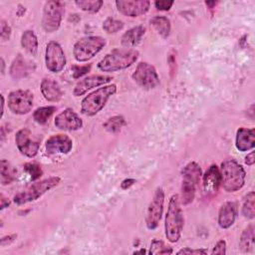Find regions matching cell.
<instances>
[{"mask_svg":"<svg viewBox=\"0 0 255 255\" xmlns=\"http://www.w3.org/2000/svg\"><path fill=\"white\" fill-rule=\"evenodd\" d=\"M126 126V120L123 116H114L107 120L104 124L105 129L110 132H118L122 129V128Z\"/></svg>","mask_w":255,"mask_h":255,"instance_id":"4dcf8cb0","label":"cell"},{"mask_svg":"<svg viewBox=\"0 0 255 255\" xmlns=\"http://www.w3.org/2000/svg\"><path fill=\"white\" fill-rule=\"evenodd\" d=\"M17 237L16 234H12V235H8V236H5V237H2L1 238V246H4L6 245L7 243L9 244L10 242L14 241V239Z\"/></svg>","mask_w":255,"mask_h":255,"instance_id":"b9f144b4","label":"cell"},{"mask_svg":"<svg viewBox=\"0 0 255 255\" xmlns=\"http://www.w3.org/2000/svg\"><path fill=\"white\" fill-rule=\"evenodd\" d=\"M113 78L111 76H106V75H92L85 77L84 79L80 80L73 91V94L75 97H80L86 94L89 90L100 87L102 85H105L109 82H111Z\"/></svg>","mask_w":255,"mask_h":255,"instance_id":"2e32d148","label":"cell"},{"mask_svg":"<svg viewBox=\"0 0 255 255\" xmlns=\"http://www.w3.org/2000/svg\"><path fill=\"white\" fill-rule=\"evenodd\" d=\"M138 58V52L133 49H115L108 53L99 63L102 72H117L131 66Z\"/></svg>","mask_w":255,"mask_h":255,"instance_id":"7a4b0ae2","label":"cell"},{"mask_svg":"<svg viewBox=\"0 0 255 255\" xmlns=\"http://www.w3.org/2000/svg\"><path fill=\"white\" fill-rule=\"evenodd\" d=\"M64 15V6L60 1H48L44 5L42 27L45 32L53 33L61 25Z\"/></svg>","mask_w":255,"mask_h":255,"instance_id":"ba28073f","label":"cell"},{"mask_svg":"<svg viewBox=\"0 0 255 255\" xmlns=\"http://www.w3.org/2000/svg\"><path fill=\"white\" fill-rule=\"evenodd\" d=\"M9 204H10V202H9L8 198H6L3 194H1V210H3L6 207H8Z\"/></svg>","mask_w":255,"mask_h":255,"instance_id":"ee69618b","label":"cell"},{"mask_svg":"<svg viewBox=\"0 0 255 255\" xmlns=\"http://www.w3.org/2000/svg\"><path fill=\"white\" fill-rule=\"evenodd\" d=\"M150 24L162 38H167L169 36L171 25L168 18L164 16H155L150 19Z\"/></svg>","mask_w":255,"mask_h":255,"instance_id":"484cf974","label":"cell"},{"mask_svg":"<svg viewBox=\"0 0 255 255\" xmlns=\"http://www.w3.org/2000/svg\"><path fill=\"white\" fill-rule=\"evenodd\" d=\"M41 93L49 102H58L63 96L60 85L50 78H45L41 82Z\"/></svg>","mask_w":255,"mask_h":255,"instance_id":"44dd1931","label":"cell"},{"mask_svg":"<svg viewBox=\"0 0 255 255\" xmlns=\"http://www.w3.org/2000/svg\"><path fill=\"white\" fill-rule=\"evenodd\" d=\"M225 253H226V242L224 240H219L213 247L211 254H225Z\"/></svg>","mask_w":255,"mask_h":255,"instance_id":"f35d334b","label":"cell"},{"mask_svg":"<svg viewBox=\"0 0 255 255\" xmlns=\"http://www.w3.org/2000/svg\"><path fill=\"white\" fill-rule=\"evenodd\" d=\"M254 231H255V227H254L253 223L249 224L242 231L241 236H240V240H239V247H240L242 252L249 253V252L253 251L254 242H255L254 241V239H255Z\"/></svg>","mask_w":255,"mask_h":255,"instance_id":"603a6c76","label":"cell"},{"mask_svg":"<svg viewBox=\"0 0 255 255\" xmlns=\"http://www.w3.org/2000/svg\"><path fill=\"white\" fill-rule=\"evenodd\" d=\"M174 4L173 1H165V0H161V1H155L154 2V6L157 10L160 11H168L172 5Z\"/></svg>","mask_w":255,"mask_h":255,"instance_id":"74e56055","label":"cell"},{"mask_svg":"<svg viewBox=\"0 0 255 255\" xmlns=\"http://www.w3.org/2000/svg\"><path fill=\"white\" fill-rule=\"evenodd\" d=\"M235 145L239 151H247L253 149L255 146V128H238L236 132Z\"/></svg>","mask_w":255,"mask_h":255,"instance_id":"ffe728a7","label":"cell"},{"mask_svg":"<svg viewBox=\"0 0 255 255\" xmlns=\"http://www.w3.org/2000/svg\"><path fill=\"white\" fill-rule=\"evenodd\" d=\"M117 93L115 84L103 86L86 96L81 102V113L85 116H95L103 110L108 100Z\"/></svg>","mask_w":255,"mask_h":255,"instance_id":"277c9868","label":"cell"},{"mask_svg":"<svg viewBox=\"0 0 255 255\" xmlns=\"http://www.w3.org/2000/svg\"><path fill=\"white\" fill-rule=\"evenodd\" d=\"M61 181V178L59 176H50L48 178L42 179L38 182H35L28 186L26 189L22 190L21 192L17 193L14 196V202L18 205H22L31 201L37 200L39 197H41L43 194H45L47 191L52 189L53 187L57 186Z\"/></svg>","mask_w":255,"mask_h":255,"instance_id":"8992f818","label":"cell"},{"mask_svg":"<svg viewBox=\"0 0 255 255\" xmlns=\"http://www.w3.org/2000/svg\"><path fill=\"white\" fill-rule=\"evenodd\" d=\"M221 184L227 192H235L241 189L245 183L246 172L242 165L235 159H227L220 167Z\"/></svg>","mask_w":255,"mask_h":255,"instance_id":"3957f363","label":"cell"},{"mask_svg":"<svg viewBox=\"0 0 255 255\" xmlns=\"http://www.w3.org/2000/svg\"><path fill=\"white\" fill-rule=\"evenodd\" d=\"M55 126L63 130H78L83 127L82 119L72 110L66 109L55 118Z\"/></svg>","mask_w":255,"mask_h":255,"instance_id":"9a60e30c","label":"cell"},{"mask_svg":"<svg viewBox=\"0 0 255 255\" xmlns=\"http://www.w3.org/2000/svg\"><path fill=\"white\" fill-rule=\"evenodd\" d=\"M0 27H1V33H0L1 39L3 41L9 40L10 35H11V27L9 26V24L5 20H1Z\"/></svg>","mask_w":255,"mask_h":255,"instance_id":"8d00e7d4","label":"cell"},{"mask_svg":"<svg viewBox=\"0 0 255 255\" xmlns=\"http://www.w3.org/2000/svg\"><path fill=\"white\" fill-rule=\"evenodd\" d=\"M106 45V40L100 36H87L79 39L73 47L74 58L78 62H87L95 57Z\"/></svg>","mask_w":255,"mask_h":255,"instance_id":"52a82bcc","label":"cell"},{"mask_svg":"<svg viewBox=\"0 0 255 255\" xmlns=\"http://www.w3.org/2000/svg\"><path fill=\"white\" fill-rule=\"evenodd\" d=\"M177 254L178 255H180V254H207V250L206 249H201V248L191 249V248L186 247V248H183V249L179 250L177 252Z\"/></svg>","mask_w":255,"mask_h":255,"instance_id":"ab89813d","label":"cell"},{"mask_svg":"<svg viewBox=\"0 0 255 255\" xmlns=\"http://www.w3.org/2000/svg\"><path fill=\"white\" fill-rule=\"evenodd\" d=\"M242 215L247 219H253L255 216V193L250 191L244 198L242 205Z\"/></svg>","mask_w":255,"mask_h":255,"instance_id":"83f0119b","label":"cell"},{"mask_svg":"<svg viewBox=\"0 0 255 255\" xmlns=\"http://www.w3.org/2000/svg\"><path fill=\"white\" fill-rule=\"evenodd\" d=\"M1 101H2V103H1V107H2V109H1V117H3V114H4V97L1 95Z\"/></svg>","mask_w":255,"mask_h":255,"instance_id":"f6af8a7d","label":"cell"},{"mask_svg":"<svg viewBox=\"0 0 255 255\" xmlns=\"http://www.w3.org/2000/svg\"><path fill=\"white\" fill-rule=\"evenodd\" d=\"M120 13L128 17H138L145 14L150 6L147 0H118L115 2Z\"/></svg>","mask_w":255,"mask_h":255,"instance_id":"4fadbf2b","label":"cell"},{"mask_svg":"<svg viewBox=\"0 0 255 255\" xmlns=\"http://www.w3.org/2000/svg\"><path fill=\"white\" fill-rule=\"evenodd\" d=\"M131 78L139 87L145 90L153 89L159 84V77L155 68L146 62L137 64Z\"/></svg>","mask_w":255,"mask_h":255,"instance_id":"30bf717a","label":"cell"},{"mask_svg":"<svg viewBox=\"0 0 255 255\" xmlns=\"http://www.w3.org/2000/svg\"><path fill=\"white\" fill-rule=\"evenodd\" d=\"M75 4L83 11L90 13H97L101 10L104 2L102 0H77Z\"/></svg>","mask_w":255,"mask_h":255,"instance_id":"f546056e","label":"cell"},{"mask_svg":"<svg viewBox=\"0 0 255 255\" xmlns=\"http://www.w3.org/2000/svg\"><path fill=\"white\" fill-rule=\"evenodd\" d=\"M34 97L28 90H16L8 95L7 105L9 110L16 115H26L33 107Z\"/></svg>","mask_w":255,"mask_h":255,"instance_id":"9c48e42d","label":"cell"},{"mask_svg":"<svg viewBox=\"0 0 255 255\" xmlns=\"http://www.w3.org/2000/svg\"><path fill=\"white\" fill-rule=\"evenodd\" d=\"M137 253H145V251L141 249V250H139V251H135V252H134V254H137Z\"/></svg>","mask_w":255,"mask_h":255,"instance_id":"7dc6e473","label":"cell"},{"mask_svg":"<svg viewBox=\"0 0 255 255\" xmlns=\"http://www.w3.org/2000/svg\"><path fill=\"white\" fill-rule=\"evenodd\" d=\"M56 111V108L53 106H48V107H41L35 110L33 113V118L36 123L39 125H45L49 119L52 117L54 112Z\"/></svg>","mask_w":255,"mask_h":255,"instance_id":"f1b7e54d","label":"cell"},{"mask_svg":"<svg viewBox=\"0 0 255 255\" xmlns=\"http://www.w3.org/2000/svg\"><path fill=\"white\" fill-rule=\"evenodd\" d=\"M148 253L149 254H171L172 249L166 246L161 240L153 239L151 241Z\"/></svg>","mask_w":255,"mask_h":255,"instance_id":"d6a6232c","label":"cell"},{"mask_svg":"<svg viewBox=\"0 0 255 255\" xmlns=\"http://www.w3.org/2000/svg\"><path fill=\"white\" fill-rule=\"evenodd\" d=\"M167 63H168L170 75H171V77H173V75L175 74V71H176V52L174 50H170V52L168 53Z\"/></svg>","mask_w":255,"mask_h":255,"instance_id":"d590c367","label":"cell"},{"mask_svg":"<svg viewBox=\"0 0 255 255\" xmlns=\"http://www.w3.org/2000/svg\"><path fill=\"white\" fill-rule=\"evenodd\" d=\"M133 183H135V179H133V178H127V179H125V180L122 181L121 187H122L123 189H128V188H129L131 185H133Z\"/></svg>","mask_w":255,"mask_h":255,"instance_id":"60d3db41","label":"cell"},{"mask_svg":"<svg viewBox=\"0 0 255 255\" xmlns=\"http://www.w3.org/2000/svg\"><path fill=\"white\" fill-rule=\"evenodd\" d=\"M255 162V157H254V151H251L250 153H248L245 157V163L247 165H253Z\"/></svg>","mask_w":255,"mask_h":255,"instance_id":"7bdbcfd3","label":"cell"},{"mask_svg":"<svg viewBox=\"0 0 255 255\" xmlns=\"http://www.w3.org/2000/svg\"><path fill=\"white\" fill-rule=\"evenodd\" d=\"M237 216V205L235 202L227 201L223 203L218 212V225L227 229L233 225Z\"/></svg>","mask_w":255,"mask_h":255,"instance_id":"d6986e66","label":"cell"},{"mask_svg":"<svg viewBox=\"0 0 255 255\" xmlns=\"http://www.w3.org/2000/svg\"><path fill=\"white\" fill-rule=\"evenodd\" d=\"M46 68L52 73L61 72L66 66V57L62 46L56 41H50L45 50Z\"/></svg>","mask_w":255,"mask_h":255,"instance_id":"7c38bea8","label":"cell"},{"mask_svg":"<svg viewBox=\"0 0 255 255\" xmlns=\"http://www.w3.org/2000/svg\"><path fill=\"white\" fill-rule=\"evenodd\" d=\"M15 141L22 154L28 157H34L38 153L40 143L31 138V133L28 128H21L18 130L15 136Z\"/></svg>","mask_w":255,"mask_h":255,"instance_id":"5bb4252c","label":"cell"},{"mask_svg":"<svg viewBox=\"0 0 255 255\" xmlns=\"http://www.w3.org/2000/svg\"><path fill=\"white\" fill-rule=\"evenodd\" d=\"M24 169L27 171V173L30 175L32 180H36L38 178H40L43 174V170L41 168V166L35 162H28L25 163L24 165Z\"/></svg>","mask_w":255,"mask_h":255,"instance_id":"836d02e7","label":"cell"},{"mask_svg":"<svg viewBox=\"0 0 255 255\" xmlns=\"http://www.w3.org/2000/svg\"><path fill=\"white\" fill-rule=\"evenodd\" d=\"M181 175V197L179 199L183 205H187L194 199L196 187L202 176L201 168L197 162L190 161L182 168Z\"/></svg>","mask_w":255,"mask_h":255,"instance_id":"5b68a950","label":"cell"},{"mask_svg":"<svg viewBox=\"0 0 255 255\" xmlns=\"http://www.w3.org/2000/svg\"><path fill=\"white\" fill-rule=\"evenodd\" d=\"M124 28V22L112 17L107 18L103 23V29L108 34H115Z\"/></svg>","mask_w":255,"mask_h":255,"instance_id":"1f68e13d","label":"cell"},{"mask_svg":"<svg viewBox=\"0 0 255 255\" xmlns=\"http://www.w3.org/2000/svg\"><path fill=\"white\" fill-rule=\"evenodd\" d=\"M202 184L203 190L206 194L211 195L217 192L221 184V175L220 170L216 164H212L206 169L202 175Z\"/></svg>","mask_w":255,"mask_h":255,"instance_id":"ac0fdd59","label":"cell"},{"mask_svg":"<svg viewBox=\"0 0 255 255\" xmlns=\"http://www.w3.org/2000/svg\"><path fill=\"white\" fill-rule=\"evenodd\" d=\"M22 47L32 56H35L38 51V39L34 31L26 30L21 36Z\"/></svg>","mask_w":255,"mask_h":255,"instance_id":"d4e9b609","label":"cell"},{"mask_svg":"<svg viewBox=\"0 0 255 255\" xmlns=\"http://www.w3.org/2000/svg\"><path fill=\"white\" fill-rule=\"evenodd\" d=\"M30 72V67L21 55H18L11 64L10 75L13 79L19 80L26 77Z\"/></svg>","mask_w":255,"mask_h":255,"instance_id":"cb8c5ba5","label":"cell"},{"mask_svg":"<svg viewBox=\"0 0 255 255\" xmlns=\"http://www.w3.org/2000/svg\"><path fill=\"white\" fill-rule=\"evenodd\" d=\"M145 33V28L143 26H135L128 29L127 32L124 33L121 39V44L126 49L134 47L139 43L142 36Z\"/></svg>","mask_w":255,"mask_h":255,"instance_id":"7402d4cb","label":"cell"},{"mask_svg":"<svg viewBox=\"0 0 255 255\" xmlns=\"http://www.w3.org/2000/svg\"><path fill=\"white\" fill-rule=\"evenodd\" d=\"M0 170H1V184L7 185L14 181L16 177V170L15 168L6 160L2 159L0 163Z\"/></svg>","mask_w":255,"mask_h":255,"instance_id":"4316f807","label":"cell"},{"mask_svg":"<svg viewBox=\"0 0 255 255\" xmlns=\"http://www.w3.org/2000/svg\"><path fill=\"white\" fill-rule=\"evenodd\" d=\"M1 66H2L1 72H2V74H3V73H4V67H5V63H4V60H3V58H1Z\"/></svg>","mask_w":255,"mask_h":255,"instance_id":"bcb514c9","label":"cell"},{"mask_svg":"<svg viewBox=\"0 0 255 255\" xmlns=\"http://www.w3.org/2000/svg\"><path fill=\"white\" fill-rule=\"evenodd\" d=\"M183 222L184 220L180 207L179 195L175 193L169 198L164 221L165 236L170 243H175L180 238L183 229Z\"/></svg>","mask_w":255,"mask_h":255,"instance_id":"6da1fadb","label":"cell"},{"mask_svg":"<svg viewBox=\"0 0 255 255\" xmlns=\"http://www.w3.org/2000/svg\"><path fill=\"white\" fill-rule=\"evenodd\" d=\"M91 70V64L89 65H83V66H79V65H74L72 66V72H73V78L75 79H79L81 77H83L84 75L88 74Z\"/></svg>","mask_w":255,"mask_h":255,"instance_id":"e575fe53","label":"cell"},{"mask_svg":"<svg viewBox=\"0 0 255 255\" xmlns=\"http://www.w3.org/2000/svg\"><path fill=\"white\" fill-rule=\"evenodd\" d=\"M73 147L72 139L66 134H55L46 141V150L49 154H66Z\"/></svg>","mask_w":255,"mask_h":255,"instance_id":"e0dca14e","label":"cell"},{"mask_svg":"<svg viewBox=\"0 0 255 255\" xmlns=\"http://www.w3.org/2000/svg\"><path fill=\"white\" fill-rule=\"evenodd\" d=\"M163 203L164 191L161 187H157L151 201L149 202L145 216V224L149 230H154L157 228L163 212Z\"/></svg>","mask_w":255,"mask_h":255,"instance_id":"8fae6325","label":"cell"}]
</instances>
